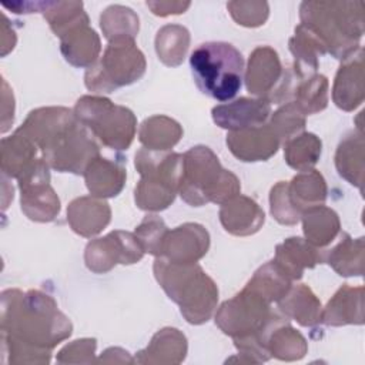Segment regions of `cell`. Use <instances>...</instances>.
Here are the masks:
<instances>
[{
	"label": "cell",
	"instance_id": "obj_10",
	"mask_svg": "<svg viewBox=\"0 0 365 365\" xmlns=\"http://www.w3.org/2000/svg\"><path fill=\"white\" fill-rule=\"evenodd\" d=\"M61 51L67 61L74 66L91 64L100 50V41L93 29L88 27V17L71 26L61 36Z\"/></svg>",
	"mask_w": 365,
	"mask_h": 365
},
{
	"label": "cell",
	"instance_id": "obj_13",
	"mask_svg": "<svg viewBox=\"0 0 365 365\" xmlns=\"http://www.w3.org/2000/svg\"><path fill=\"white\" fill-rule=\"evenodd\" d=\"M322 227H338L339 228L336 214L328 208L311 207L304 215V232L312 244L319 245V247L332 241L336 234V232L325 230Z\"/></svg>",
	"mask_w": 365,
	"mask_h": 365
},
{
	"label": "cell",
	"instance_id": "obj_1",
	"mask_svg": "<svg viewBox=\"0 0 365 365\" xmlns=\"http://www.w3.org/2000/svg\"><path fill=\"white\" fill-rule=\"evenodd\" d=\"M362 1H304L301 20L336 58L355 54L362 36Z\"/></svg>",
	"mask_w": 365,
	"mask_h": 365
},
{
	"label": "cell",
	"instance_id": "obj_4",
	"mask_svg": "<svg viewBox=\"0 0 365 365\" xmlns=\"http://www.w3.org/2000/svg\"><path fill=\"white\" fill-rule=\"evenodd\" d=\"M238 191L240 182L235 175L221 168L208 147H195L185 154L180 192L188 204L198 207L208 201L221 202Z\"/></svg>",
	"mask_w": 365,
	"mask_h": 365
},
{
	"label": "cell",
	"instance_id": "obj_17",
	"mask_svg": "<svg viewBox=\"0 0 365 365\" xmlns=\"http://www.w3.org/2000/svg\"><path fill=\"white\" fill-rule=\"evenodd\" d=\"M167 232L164 222L160 218H154V215L147 217L135 231V234L140 235V242L144 245V250L154 255H160L163 252L164 235Z\"/></svg>",
	"mask_w": 365,
	"mask_h": 365
},
{
	"label": "cell",
	"instance_id": "obj_15",
	"mask_svg": "<svg viewBox=\"0 0 365 365\" xmlns=\"http://www.w3.org/2000/svg\"><path fill=\"white\" fill-rule=\"evenodd\" d=\"M84 174H86L87 187L93 194L97 192L103 180L108 181V184L111 185L114 192L118 194L123 188L124 177H125V173L121 167H118L113 163H108L104 158H94L87 165Z\"/></svg>",
	"mask_w": 365,
	"mask_h": 365
},
{
	"label": "cell",
	"instance_id": "obj_9",
	"mask_svg": "<svg viewBox=\"0 0 365 365\" xmlns=\"http://www.w3.org/2000/svg\"><path fill=\"white\" fill-rule=\"evenodd\" d=\"M271 111L268 100L240 98L227 106L212 108L214 121L222 128L244 130L258 127L265 123Z\"/></svg>",
	"mask_w": 365,
	"mask_h": 365
},
{
	"label": "cell",
	"instance_id": "obj_2",
	"mask_svg": "<svg viewBox=\"0 0 365 365\" xmlns=\"http://www.w3.org/2000/svg\"><path fill=\"white\" fill-rule=\"evenodd\" d=\"M190 67L200 91L217 101H228L242 86L244 58L230 43L207 41L190 56Z\"/></svg>",
	"mask_w": 365,
	"mask_h": 365
},
{
	"label": "cell",
	"instance_id": "obj_5",
	"mask_svg": "<svg viewBox=\"0 0 365 365\" xmlns=\"http://www.w3.org/2000/svg\"><path fill=\"white\" fill-rule=\"evenodd\" d=\"M135 167L143 175L135 187V202L143 210H164L173 202L182 175V157L157 154L141 150L135 155Z\"/></svg>",
	"mask_w": 365,
	"mask_h": 365
},
{
	"label": "cell",
	"instance_id": "obj_8",
	"mask_svg": "<svg viewBox=\"0 0 365 365\" xmlns=\"http://www.w3.org/2000/svg\"><path fill=\"white\" fill-rule=\"evenodd\" d=\"M278 137L269 125H258L238 130L227 135V145L231 153L242 161L267 160L278 148Z\"/></svg>",
	"mask_w": 365,
	"mask_h": 365
},
{
	"label": "cell",
	"instance_id": "obj_7",
	"mask_svg": "<svg viewBox=\"0 0 365 365\" xmlns=\"http://www.w3.org/2000/svg\"><path fill=\"white\" fill-rule=\"evenodd\" d=\"M43 151L44 161L47 160L51 167L61 173L71 171L76 174L84 173V167L98 155V148L94 141L76 121L64 127L46 144Z\"/></svg>",
	"mask_w": 365,
	"mask_h": 365
},
{
	"label": "cell",
	"instance_id": "obj_16",
	"mask_svg": "<svg viewBox=\"0 0 365 365\" xmlns=\"http://www.w3.org/2000/svg\"><path fill=\"white\" fill-rule=\"evenodd\" d=\"M327 78L324 76H314L298 88L299 110L307 113H317L327 106Z\"/></svg>",
	"mask_w": 365,
	"mask_h": 365
},
{
	"label": "cell",
	"instance_id": "obj_6",
	"mask_svg": "<svg viewBox=\"0 0 365 365\" xmlns=\"http://www.w3.org/2000/svg\"><path fill=\"white\" fill-rule=\"evenodd\" d=\"M74 115L111 148L124 150L133 141L135 131V118L133 113L125 107L114 106L107 98H80L76 104Z\"/></svg>",
	"mask_w": 365,
	"mask_h": 365
},
{
	"label": "cell",
	"instance_id": "obj_14",
	"mask_svg": "<svg viewBox=\"0 0 365 365\" xmlns=\"http://www.w3.org/2000/svg\"><path fill=\"white\" fill-rule=\"evenodd\" d=\"M319 154L321 141L314 134H302L297 140H288L285 145L287 163L298 170L314 165Z\"/></svg>",
	"mask_w": 365,
	"mask_h": 365
},
{
	"label": "cell",
	"instance_id": "obj_3",
	"mask_svg": "<svg viewBox=\"0 0 365 365\" xmlns=\"http://www.w3.org/2000/svg\"><path fill=\"white\" fill-rule=\"evenodd\" d=\"M154 272L170 295L181 307V314L191 324L207 321L214 309L218 291L214 282L200 267L190 264H171L157 259Z\"/></svg>",
	"mask_w": 365,
	"mask_h": 365
},
{
	"label": "cell",
	"instance_id": "obj_12",
	"mask_svg": "<svg viewBox=\"0 0 365 365\" xmlns=\"http://www.w3.org/2000/svg\"><path fill=\"white\" fill-rule=\"evenodd\" d=\"M281 74V64L277 53L269 47H259L254 50L250 57L247 71V88L252 94H265L275 86Z\"/></svg>",
	"mask_w": 365,
	"mask_h": 365
},
{
	"label": "cell",
	"instance_id": "obj_11",
	"mask_svg": "<svg viewBox=\"0 0 365 365\" xmlns=\"http://www.w3.org/2000/svg\"><path fill=\"white\" fill-rule=\"evenodd\" d=\"M364 61L362 50H358V56L354 61L345 64L339 68L335 87H334V101L339 108L346 111L358 107L364 98Z\"/></svg>",
	"mask_w": 365,
	"mask_h": 365
}]
</instances>
